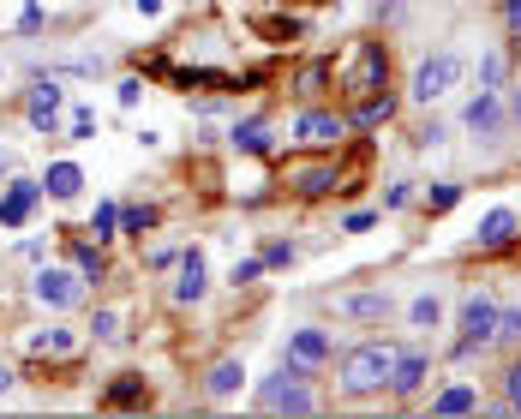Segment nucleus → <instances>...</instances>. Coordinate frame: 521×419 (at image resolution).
<instances>
[{
    "label": "nucleus",
    "instance_id": "40",
    "mask_svg": "<svg viewBox=\"0 0 521 419\" xmlns=\"http://www.w3.org/2000/svg\"><path fill=\"white\" fill-rule=\"evenodd\" d=\"M138 96H144V78H120V84H114V102H120V108H138Z\"/></svg>",
    "mask_w": 521,
    "mask_h": 419
},
{
    "label": "nucleus",
    "instance_id": "31",
    "mask_svg": "<svg viewBox=\"0 0 521 419\" xmlns=\"http://www.w3.org/2000/svg\"><path fill=\"white\" fill-rule=\"evenodd\" d=\"M456 204H462V186H456V180H432V186H426V210H432V216H444V210H456Z\"/></svg>",
    "mask_w": 521,
    "mask_h": 419
},
{
    "label": "nucleus",
    "instance_id": "41",
    "mask_svg": "<svg viewBox=\"0 0 521 419\" xmlns=\"http://www.w3.org/2000/svg\"><path fill=\"white\" fill-rule=\"evenodd\" d=\"M414 204V180H396L390 192H384V210H408Z\"/></svg>",
    "mask_w": 521,
    "mask_h": 419
},
{
    "label": "nucleus",
    "instance_id": "18",
    "mask_svg": "<svg viewBox=\"0 0 521 419\" xmlns=\"http://www.w3.org/2000/svg\"><path fill=\"white\" fill-rule=\"evenodd\" d=\"M396 312V294L390 288H372V294H342L336 300V318H354V324H384Z\"/></svg>",
    "mask_w": 521,
    "mask_h": 419
},
{
    "label": "nucleus",
    "instance_id": "19",
    "mask_svg": "<svg viewBox=\"0 0 521 419\" xmlns=\"http://www.w3.org/2000/svg\"><path fill=\"white\" fill-rule=\"evenodd\" d=\"M426 378H432V354H420V348H402L396 354V372H390V396H420L426 390Z\"/></svg>",
    "mask_w": 521,
    "mask_h": 419
},
{
    "label": "nucleus",
    "instance_id": "42",
    "mask_svg": "<svg viewBox=\"0 0 521 419\" xmlns=\"http://www.w3.org/2000/svg\"><path fill=\"white\" fill-rule=\"evenodd\" d=\"M498 24H504V30L521 42V0H498Z\"/></svg>",
    "mask_w": 521,
    "mask_h": 419
},
{
    "label": "nucleus",
    "instance_id": "4",
    "mask_svg": "<svg viewBox=\"0 0 521 419\" xmlns=\"http://www.w3.org/2000/svg\"><path fill=\"white\" fill-rule=\"evenodd\" d=\"M30 300H36L42 312L66 318V312H78V306L90 300V282H84L72 264H36V276H30Z\"/></svg>",
    "mask_w": 521,
    "mask_h": 419
},
{
    "label": "nucleus",
    "instance_id": "47",
    "mask_svg": "<svg viewBox=\"0 0 521 419\" xmlns=\"http://www.w3.org/2000/svg\"><path fill=\"white\" fill-rule=\"evenodd\" d=\"M132 12H144V18H162V0H132Z\"/></svg>",
    "mask_w": 521,
    "mask_h": 419
},
{
    "label": "nucleus",
    "instance_id": "26",
    "mask_svg": "<svg viewBox=\"0 0 521 419\" xmlns=\"http://www.w3.org/2000/svg\"><path fill=\"white\" fill-rule=\"evenodd\" d=\"M432 414H438V419L480 414V390H474V384H450V390H438V396H432Z\"/></svg>",
    "mask_w": 521,
    "mask_h": 419
},
{
    "label": "nucleus",
    "instance_id": "23",
    "mask_svg": "<svg viewBox=\"0 0 521 419\" xmlns=\"http://www.w3.org/2000/svg\"><path fill=\"white\" fill-rule=\"evenodd\" d=\"M78 192H84V168H78V162H48V174H42V198L72 204Z\"/></svg>",
    "mask_w": 521,
    "mask_h": 419
},
{
    "label": "nucleus",
    "instance_id": "5",
    "mask_svg": "<svg viewBox=\"0 0 521 419\" xmlns=\"http://www.w3.org/2000/svg\"><path fill=\"white\" fill-rule=\"evenodd\" d=\"M462 72H468V60H462L456 48H444V54H426V60L414 66V84H408V96H414L420 108H432V102H444V96L462 84Z\"/></svg>",
    "mask_w": 521,
    "mask_h": 419
},
{
    "label": "nucleus",
    "instance_id": "20",
    "mask_svg": "<svg viewBox=\"0 0 521 419\" xmlns=\"http://www.w3.org/2000/svg\"><path fill=\"white\" fill-rule=\"evenodd\" d=\"M132 318H126V306H96L90 312V324H84V336L96 342V348H126L132 342V330H126Z\"/></svg>",
    "mask_w": 521,
    "mask_h": 419
},
{
    "label": "nucleus",
    "instance_id": "2",
    "mask_svg": "<svg viewBox=\"0 0 521 419\" xmlns=\"http://www.w3.org/2000/svg\"><path fill=\"white\" fill-rule=\"evenodd\" d=\"M252 408L258 414H318V396H312V372L306 366H276L264 384H258V396H252Z\"/></svg>",
    "mask_w": 521,
    "mask_h": 419
},
{
    "label": "nucleus",
    "instance_id": "22",
    "mask_svg": "<svg viewBox=\"0 0 521 419\" xmlns=\"http://www.w3.org/2000/svg\"><path fill=\"white\" fill-rule=\"evenodd\" d=\"M276 126H270V114H246V120H234V132H228V144L240 150V156H270V138Z\"/></svg>",
    "mask_w": 521,
    "mask_h": 419
},
{
    "label": "nucleus",
    "instance_id": "13",
    "mask_svg": "<svg viewBox=\"0 0 521 419\" xmlns=\"http://www.w3.org/2000/svg\"><path fill=\"white\" fill-rule=\"evenodd\" d=\"M288 192H294V198H330V192H342L336 150H318V162H306V168H288Z\"/></svg>",
    "mask_w": 521,
    "mask_h": 419
},
{
    "label": "nucleus",
    "instance_id": "9",
    "mask_svg": "<svg viewBox=\"0 0 521 419\" xmlns=\"http://www.w3.org/2000/svg\"><path fill=\"white\" fill-rule=\"evenodd\" d=\"M204 294H210V258H204V246H180L168 300L174 306H204Z\"/></svg>",
    "mask_w": 521,
    "mask_h": 419
},
{
    "label": "nucleus",
    "instance_id": "37",
    "mask_svg": "<svg viewBox=\"0 0 521 419\" xmlns=\"http://www.w3.org/2000/svg\"><path fill=\"white\" fill-rule=\"evenodd\" d=\"M414 144H420V150H438V144H450V126H444V120H426Z\"/></svg>",
    "mask_w": 521,
    "mask_h": 419
},
{
    "label": "nucleus",
    "instance_id": "15",
    "mask_svg": "<svg viewBox=\"0 0 521 419\" xmlns=\"http://www.w3.org/2000/svg\"><path fill=\"white\" fill-rule=\"evenodd\" d=\"M102 408H114V414H138V408H150L156 396H150V378L144 372H114L108 384H102V396H96Z\"/></svg>",
    "mask_w": 521,
    "mask_h": 419
},
{
    "label": "nucleus",
    "instance_id": "44",
    "mask_svg": "<svg viewBox=\"0 0 521 419\" xmlns=\"http://www.w3.org/2000/svg\"><path fill=\"white\" fill-rule=\"evenodd\" d=\"M174 258H180V252H174V246H156V252H150V258H144V264H150V270H174Z\"/></svg>",
    "mask_w": 521,
    "mask_h": 419
},
{
    "label": "nucleus",
    "instance_id": "10",
    "mask_svg": "<svg viewBox=\"0 0 521 419\" xmlns=\"http://www.w3.org/2000/svg\"><path fill=\"white\" fill-rule=\"evenodd\" d=\"M78 348H84V336H78V330H66V324L24 330V342H18V354H24V360H48V366H66V360H78Z\"/></svg>",
    "mask_w": 521,
    "mask_h": 419
},
{
    "label": "nucleus",
    "instance_id": "46",
    "mask_svg": "<svg viewBox=\"0 0 521 419\" xmlns=\"http://www.w3.org/2000/svg\"><path fill=\"white\" fill-rule=\"evenodd\" d=\"M504 102H510V120L521 126V84H510V90H504Z\"/></svg>",
    "mask_w": 521,
    "mask_h": 419
},
{
    "label": "nucleus",
    "instance_id": "32",
    "mask_svg": "<svg viewBox=\"0 0 521 419\" xmlns=\"http://www.w3.org/2000/svg\"><path fill=\"white\" fill-rule=\"evenodd\" d=\"M258 258H264V270H288V264L300 258V246H294V240H264Z\"/></svg>",
    "mask_w": 521,
    "mask_h": 419
},
{
    "label": "nucleus",
    "instance_id": "28",
    "mask_svg": "<svg viewBox=\"0 0 521 419\" xmlns=\"http://www.w3.org/2000/svg\"><path fill=\"white\" fill-rule=\"evenodd\" d=\"M156 228V204H120V234L126 240H144Z\"/></svg>",
    "mask_w": 521,
    "mask_h": 419
},
{
    "label": "nucleus",
    "instance_id": "48",
    "mask_svg": "<svg viewBox=\"0 0 521 419\" xmlns=\"http://www.w3.org/2000/svg\"><path fill=\"white\" fill-rule=\"evenodd\" d=\"M6 174H12V156H6V150H0V180H6Z\"/></svg>",
    "mask_w": 521,
    "mask_h": 419
},
{
    "label": "nucleus",
    "instance_id": "12",
    "mask_svg": "<svg viewBox=\"0 0 521 419\" xmlns=\"http://www.w3.org/2000/svg\"><path fill=\"white\" fill-rule=\"evenodd\" d=\"M504 120H510V102H504V90H480V96L462 108V126H468L480 144H498V138H504Z\"/></svg>",
    "mask_w": 521,
    "mask_h": 419
},
{
    "label": "nucleus",
    "instance_id": "24",
    "mask_svg": "<svg viewBox=\"0 0 521 419\" xmlns=\"http://www.w3.org/2000/svg\"><path fill=\"white\" fill-rule=\"evenodd\" d=\"M240 384H246V366H240L234 354H228V360H216V366L204 372V396H210V402H234V396H240Z\"/></svg>",
    "mask_w": 521,
    "mask_h": 419
},
{
    "label": "nucleus",
    "instance_id": "27",
    "mask_svg": "<svg viewBox=\"0 0 521 419\" xmlns=\"http://www.w3.org/2000/svg\"><path fill=\"white\" fill-rule=\"evenodd\" d=\"M84 234H90V240H102V246H108V240H120V204H114V198H102V204L90 210V228H84Z\"/></svg>",
    "mask_w": 521,
    "mask_h": 419
},
{
    "label": "nucleus",
    "instance_id": "6",
    "mask_svg": "<svg viewBox=\"0 0 521 419\" xmlns=\"http://www.w3.org/2000/svg\"><path fill=\"white\" fill-rule=\"evenodd\" d=\"M60 108H66V90L54 72H36L30 90H24V126L42 132V138H60Z\"/></svg>",
    "mask_w": 521,
    "mask_h": 419
},
{
    "label": "nucleus",
    "instance_id": "21",
    "mask_svg": "<svg viewBox=\"0 0 521 419\" xmlns=\"http://www.w3.org/2000/svg\"><path fill=\"white\" fill-rule=\"evenodd\" d=\"M396 108H402V96H390V84H384V90H372V96H354V114H348V120H354L360 132H372V126H390Z\"/></svg>",
    "mask_w": 521,
    "mask_h": 419
},
{
    "label": "nucleus",
    "instance_id": "14",
    "mask_svg": "<svg viewBox=\"0 0 521 419\" xmlns=\"http://www.w3.org/2000/svg\"><path fill=\"white\" fill-rule=\"evenodd\" d=\"M282 360H288V366L318 372V366H330V360H336V336H330V330H318V324H300V330H288Z\"/></svg>",
    "mask_w": 521,
    "mask_h": 419
},
{
    "label": "nucleus",
    "instance_id": "43",
    "mask_svg": "<svg viewBox=\"0 0 521 419\" xmlns=\"http://www.w3.org/2000/svg\"><path fill=\"white\" fill-rule=\"evenodd\" d=\"M264 36H276V42H282V36H300V24H294V18H270V24H264Z\"/></svg>",
    "mask_w": 521,
    "mask_h": 419
},
{
    "label": "nucleus",
    "instance_id": "11",
    "mask_svg": "<svg viewBox=\"0 0 521 419\" xmlns=\"http://www.w3.org/2000/svg\"><path fill=\"white\" fill-rule=\"evenodd\" d=\"M390 84V48L384 42H360L354 48V66H348V78H342V90L348 96H372V90H384Z\"/></svg>",
    "mask_w": 521,
    "mask_h": 419
},
{
    "label": "nucleus",
    "instance_id": "30",
    "mask_svg": "<svg viewBox=\"0 0 521 419\" xmlns=\"http://www.w3.org/2000/svg\"><path fill=\"white\" fill-rule=\"evenodd\" d=\"M504 78H510V60H504V48L480 54V90H504Z\"/></svg>",
    "mask_w": 521,
    "mask_h": 419
},
{
    "label": "nucleus",
    "instance_id": "3",
    "mask_svg": "<svg viewBox=\"0 0 521 419\" xmlns=\"http://www.w3.org/2000/svg\"><path fill=\"white\" fill-rule=\"evenodd\" d=\"M486 348H498V294H486V288H474L468 300H462V312H456V360H474V354H486Z\"/></svg>",
    "mask_w": 521,
    "mask_h": 419
},
{
    "label": "nucleus",
    "instance_id": "16",
    "mask_svg": "<svg viewBox=\"0 0 521 419\" xmlns=\"http://www.w3.org/2000/svg\"><path fill=\"white\" fill-rule=\"evenodd\" d=\"M521 240V210H486L480 228H474V246L480 252H510Z\"/></svg>",
    "mask_w": 521,
    "mask_h": 419
},
{
    "label": "nucleus",
    "instance_id": "1",
    "mask_svg": "<svg viewBox=\"0 0 521 419\" xmlns=\"http://www.w3.org/2000/svg\"><path fill=\"white\" fill-rule=\"evenodd\" d=\"M396 342H384V336H372V342H354L348 354H342V366H336V390L348 396V402H366V396H384L390 390V372H396Z\"/></svg>",
    "mask_w": 521,
    "mask_h": 419
},
{
    "label": "nucleus",
    "instance_id": "35",
    "mask_svg": "<svg viewBox=\"0 0 521 419\" xmlns=\"http://www.w3.org/2000/svg\"><path fill=\"white\" fill-rule=\"evenodd\" d=\"M258 276H264V258H234V270H228V282H234V288H252Z\"/></svg>",
    "mask_w": 521,
    "mask_h": 419
},
{
    "label": "nucleus",
    "instance_id": "7",
    "mask_svg": "<svg viewBox=\"0 0 521 419\" xmlns=\"http://www.w3.org/2000/svg\"><path fill=\"white\" fill-rule=\"evenodd\" d=\"M348 132H354V120L336 114V108H300L294 114V144L300 150H342Z\"/></svg>",
    "mask_w": 521,
    "mask_h": 419
},
{
    "label": "nucleus",
    "instance_id": "17",
    "mask_svg": "<svg viewBox=\"0 0 521 419\" xmlns=\"http://www.w3.org/2000/svg\"><path fill=\"white\" fill-rule=\"evenodd\" d=\"M66 264L96 288V282H108V246L102 240H90V234H66Z\"/></svg>",
    "mask_w": 521,
    "mask_h": 419
},
{
    "label": "nucleus",
    "instance_id": "45",
    "mask_svg": "<svg viewBox=\"0 0 521 419\" xmlns=\"http://www.w3.org/2000/svg\"><path fill=\"white\" fill-rule=\"evenodd\" d=\"M12 384H18V366H12V360H6V354H0V396H6V390H12Z\"/></svg>",
    "mask_w": 521,
    "mask_h": 419
},
{
    "label": "nucleus",
    "instance_id": "38",
    "mask_svg": "<svg viewBox=\"0 0 521 419\" xmlns=\"http://www.w3.org/2000/svg\"><path fill=\"white\" fill-rule=\"evenodd\" d=\"M378 216H384V210H348V216H342V234H366V228H378Z\"/></svg>",
    "mask_w": 521,
    "mask_h": 419
},
{
    "label": "nucleus",
    "instance_id": "29",
    "mask_svg": "<svg viewBox=\"0 0 521 419\" xmlns=\"http://www.w3.org/2000/svg\"><path fill=\"white\" fill-rule=\"evenodd\" d=\"M330 78H336V66H330V60H312V66H300L294 90H300V96H324V90H330Z\"/></svg>",
    "mask_w": 521,
    "mask_h": 419
},
{
    "label": "nucleus",
    "instance_id": "34",
    "mask_svg": "<svg viewBox=\"0 0 521 419\" xmlns=\"http://www.w3.org/2000/svg\"><path fill=\"white\" fill-rule=\"evenodd\" d=\"M66 138H72V144H90V138H96V114H90V108H72V126H66Z\"/></svg>",
    "mask_w": 521,
    "mask_h": 419
},
{
    "label": "nucleus",
    "instance_id": "39",
    "mask_svg": "<svg viewBox=\"0 0 521 419\" xmlns=\"http://www.w3.org/2000/svg\"><path fill=\"white\" fill-rule=\"evenodd\" d=\"M42 24H48V12H42V6H36V0H30V6H24V12H18V36H36V30H42Z\"/></svg>",
    "mask_w": 521,
    "mask_h": 419
},
{
    "label": "nucleus",
    "instance_id": "25",
    "mask_svg": "<svg viewBox=\"0 0 521 419\" xmlns=\"http://www.w3.org/2000/svg\"><path fill=\"white\" fill-rule=\"evenodd\" d=\"M444 288H420L414 300H408V330H438L444 324Z\"/></svg>",
    "mask_w": 521,
    "mask_h": 419
},
{
    "label": "nucleus",
    "instance_id": "33",
    "mask_svg": "<svg viewBox=\"0 0 521 419\" xmlns=\"http://www.w3.org/2000/svg\"><path fill=\"white\" fill-rule=\"evenodd\" d=\"M498 342L521 348V306H498Z\"/></svg>",
    "mask_w": 521,
    "mask_h": 419
},
{
    "label": "nucleus",
    "instance_id": "8",
    "mask_svg": "<svg viewBox=\"0 0 521 419\" xmlns=\"http://www.w3.org/2000/svg\"><path fill=\"white\" fill-rule=\"evenodd\" d=\"M42 204H48V198H42V180H30V174H6V180H0V228H6V234L30 228Z\"/></svg>",
    "mask_w": 521,
    "mask_h": 419
},
{
    "label": "nucleus",
    "instance_id": "36",
    "mask_svg": "<svg viewBox=\"0 0 521 419\" xmlns=\"http://www.w3.org/2000/svg\"><path fill=\"white\" fill-rule=\"evenodd\" d=\"M504 408H510V414H521V360H510V366H504Z\"/></svg>",
    "mask_w": 521,
    "mask_h": 419
}]
</instances>
